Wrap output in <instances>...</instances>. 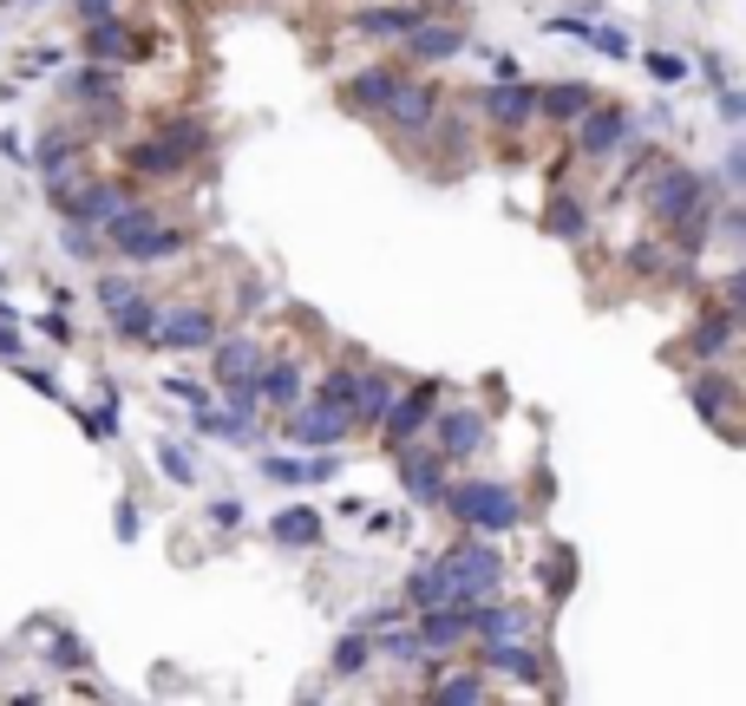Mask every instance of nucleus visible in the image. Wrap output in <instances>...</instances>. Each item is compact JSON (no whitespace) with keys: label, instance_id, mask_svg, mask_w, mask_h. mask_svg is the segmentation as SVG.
Listing matches in <instances>:
<instances>
[{"label":"nucleus","instance_id":"nucleus-1","mask_svg":"<svg viewBox=\"0 0 746 706\" xmlns=\"http://www.w3.org/2000/svg\"><path fill=\"white\" fill-rule=\"evenodd\" d=\"M649 210L662 216L674 236L694 249V242H701V216H707V177H701V170H687V164L655 170V177H649Z\"/></svg>","mask_w":746,"mask_h":706},{"label":"nucleus","instance_id":"nucleus-2","mask_svg":"<svg viewBox=\"0 0 746 706\" xmlns=\"http://www.w3.org/2000/svg\"><path fill=\"white\" fill-rule=\"evenodd\" d=\"M125 262H170L177 249H184V229H170V222H157L145 204H132V210H118L105 229H99Z\"/></svg>","mask_w":746,"mask_h":706},{"label":"nucleus","instance_id":"nucleus-3","mask_svg":"<svg viewBox=\"0 0 746 706\" xmlns=\"http://www.w3.org/2000/svg\"><path fill=\"white\" fill-rule=\"evenodd\" d=\"M439 503H446L465 530H511V523H524L518 491H511V485H485V478H472V485H446Z\"/></svg>","mask_w":746,"mask_h":706},{"label":"nucleus","instance_id":"nucleus-4","mask_svg":"<svg viewBox=\"0 0 746 706\" xmlns=\"http://www.w3.org/2000/svg\"><path fill=\"white\" fill-rule=\"evenodd\" d=\"M204 144H210L204 125H164V132H151V138L132 144L125 164H132L138 177H177L190 157H204Z\"/></svg>","mask_w":746,"mask_h":706},{"label":"nucleus","instance_id":"nucleus-5","mask_svg":"<svg viewBox=\"0 0 746 706\" xmlns=\"http://www.w3.org/2000/svg\"><path fill=\"white\" fill-rule=\"evenodd\" d=\"M439 563L452 569V589H458V602H485V595H498V589H505V557L485 543V530H478V537H465L458 550H446Z\"/></svg>","mask_w":746,"mask_h":706},{"label":"nucleus","instance_id":"nucleus-6","mask_svg":"<svg viewBox=\"0 0 746 706\" xmlns=\"http://www.w3.org/2000/svg\"><path fill=\"white\" fill-rule=\"evenodd\" d=\"M439 85H426V79H400L393 85V98L380 105V118L400 132V138H419V132H433V118H439Z\"/></svg>","mask_w":746,"mask_h":706},{"label":"nucleus","instance_id":"nucleus-7","mask_svg":"<svg viewBox=\"0 0 746 706\" xmlns=\"http://www.w3.org/2000/svg\"><path fill=\"white\" fill-rule=\"evenodd\" d=\"M439 380H419L413 393H393V406H386V419H380V432H386V445H413L426 425H433V413H439Z\"/></svg>","mask_w":746,"mask_h":706},{"label":"nucleus","instance_id":"nucleus-8","mask_svg":"<svg viewBox=\"0 0 746 706\" xmlns=\"http://www.w3.org/2000/svg\"><path fill=\"white\" fill-rule=\"evenodd\" d=\"M151 341H157V347H210V341H217V314H210V308H190V301H177V308H170V301H157V328H151Z\"/></svg>","mask_w":746,"mask_h":706},{"label":"nucleus","instance_id":"nucleus-9","mask_svg":"<svg viewBox=\"0 0 746 706\" xmlns=\"http://www.w3.org/2000/svg\"><path fill=\"white\" fill-rule=\"evenodd\" d=\"M577 125V150L583 157H615L622 144H629V132H635V118L622 112V105H609V98H597L583 118H570Z\"/></svg>","mask_w":746,"mask_h":706},{"label":"nucleus","instance_id":"nucleus-10","mask_svg":"<svg viewBox=\"0 0 746 706\" xmlns=\"http://www.w3.org/2000/svg\"><path fill=\"white\" fill-rule=\"evenodd\" d=\"M478 445H485V413H478V406H452V413H433V451H439L446 465L478 458Z\"/></svg>","mask_w":746,"mask_h":706},{"label":"nucleus","instance_id":"nucleus-11","mask_svg":"<svg viewBox=\"0 0 746 706\" xmlns=\"http://www.w3.org/2000/svg\"><path fill=\"white\" fill-rule=\"evenodd\" d=\"M472 112L491 118V125H530L537 118V85H518V79H498V85H478L472 92Z\"/></svg>","mask_w":746,"mask_h":706},{"label":"nucleus","instance_id":"nucleus-12","mask_svg":"<svg viewBox=\"0 0 746 706\" xmlns=\"http://www.w3.org/2000/svg\"><path fill=\"white\" fill-rule=\"evenodd\" d=\"M393 465H400V485H406L413 503H426V510H433V503L446 497V458H439L433 445H419V438H413V445H400V458H393Z\"/></svg>","mask_w":746,"mask_h":706},{"label":"nucleus","instance_id":"nucleus-13","mask_svg":"<svg viewBox=\"0 0 746 706\" xmlns=\"http://www.w3.org/2000/svg\"><path fill=\"white\" fill-rule=\"evenodd\" d=\"M79 53H85V60H99V66H125V60H138V33H132L118 13H105V20H85Z\"/></svg>","mask_w":746,"mask_h":706},{"label":"nucleus","instance_id":"nucleus-14","mask_svg":"<svg viewBox=\"0 0 746 706\" xmlns=\"http://www.w3.org/2000/svg\"><path fill=\"white\" fill-rule=\"evenodd\" d=\"M386 406H393V380H386L380 366H354V380H348V419L380 425L386 419Z\"/></svg>","mask_w":746,"mask_h":706},{"label":"nucleus","instance_id":"nucleus-15","mask_svg":"<svg viewBox=\"0 0 746 706\" xmlns=\"http://www.w3.org/2000/svg\"><path fill=\"white\" fill-rule=\"evenodd\" d=\"M289 432H296L301 445H341V438L354 432V419H348V406H328V399L301 406V399H296V419H289Z\"/></svg>","mask_w":746,"mask_h":706},{"label":"nucleus","instance_id":"nucleus-16","mask_svg":"<svg viewBox=\"0 0 746 706\" xmlns=\"http://www.w3.org/2000/svg\"><path fill=\"white\" fill-rule=\"evenodd\" d=\"M400 40H406V53H413V60H433V66L465 53V33H458L452 20H426V13H419V20H413Z\"/></svg>","mask_w":746,"mask_h":706},{"label":"nucleus","instance_id":"nucleus-17","mask_svg":"<svg viewBox=\"0 0 746 706\" xmlns=\"http://www.w3.org/2000/svg\"><path fill=\"white\" fill-rule=\"evenodd\" d=\"M419 615V641H426V654H446L458 641H472L465 629V602H439V609H413Z\"/></svg>","mask_w":746,"mask_h":706},{"label":"nucleus","instance_id":"nucleus-18","mask_svg":"<svg viewBox=\"0 0 746 706\" xmlns=\"http://www.w3.org/2000/svg\"><path fill=\"white\" fill-rule=\"evenodd\" d=\"M485 674H505V681H543V654L518 641H485Z\"/></svg>","mask_w":746,"mask_h":706},{"label":"nucleus","instance_id":"nucleus-19","mask_svg":"<svg viewBox=\"0 0 746 706\" xmlns=\"http://www.w3.org/2000/svg\"><path fill=\"white\" fill-rule=\"evenodd\" d=\"M550 33H570V40H583V46H597L602 60H635V46H629V33L622 27H602V20H550Z\"/></svg>","mask_w":746,"mask_h":706},{"label":"nucleus","instance_id":"nucleus-20","mask_svg":"<svg viewBox=\"0 0 746 706\" xmlns=\"http://www.w3.org/2000/svg\"><path fill=\"white\" fill-rule=\"evenodd\" d=\"M210 373L224 380V386H236V380H256V366L269 360V353L256 347V341H242V334H229V341H210Z\"/></svg>","mask_w":746,"mask_h":706},{"label":"nucleus","instance_id":"nucleus-21","mask_svg":"<svg viewBox=\"0 0 746 706\" xmlns=\"http://www.w3.org/2000/svg\"><path fill=\"white\" fill-rule=\"evenodd\" d=\"M249 386H256V399H262V406H296V399H301V366H296V360H262Z\"/></svg>","mask_w":746,"mask_h":706},{"label":"nucleus","instance_id":"nucleus-22","mask_svg":"<svg viewBox=\"0 0 746 706\" xmlns=\"http://www.w3.org/2000/svg\"><path fill=\"white\" fill-rule=\"evenodd\" d=\"M734 334H740V314L734 308H714V314H701V328H694V360H721V353L734 347Z\"/></svg>","mask_w":746,"mask_h":706},{"label":"nucleus","instance_id":"nucleus-23","mask_svg":"<svg viewBox=\"0 0 746 706\" xmlns=\"http://www.w3.org/2000/svg\"><path fill=\"white\" fill-rule=\"evenodd\" d=\"M590 105H597V85H583V79H563V85L537 92V112H543V118H563V125H570V118H583Z\"/></svg>","mask_w":746,"mask_h":706},{"label":"nucleus","instance_id":"nucleus-24","mask_svg":"<svg viewBox=\"0 0 746 706\" xmlns=\"http://www.w3.org/2000/svg\"><path fill=\"white\" fill-rule=\"evenodd\" d=\"M269 543H282V550H308V543H321V510H276L269 517Z\"/></svg>","mask_w":746,"mask_h":706},{"label":"nucleus","instance_id":"nucleus-25","mask_svg":"<svg viewBox=\"0 0 746 706\" xmlns=\"http://www.w3.org/2000/svg\"><path fill=\"white\" fill-rule=\"evenodd\" d=\"M406 602L413 609H439V602H458V589H452V569L446 563H419L406 575Z\"/></svg>","mask_w":746,"mask_h":706},{"label":"nucleus","instance_id":"nucleus-26","mask_svg":"<svg viewBox=\"0 0 746 706\" xmlns=\"http://www.w3.org/2000/svg\"><path fill=\"white\" fill-rule=\"evenodd\" d=\"M373 661H380V654H373V635H367V629H348V635L334 641V661H328V674H334V681H361Z\"/></svg>","mask_w":746,"mask_h":706},{"label":"nucleus","instance_id":"nucleus-27","mask_svg":"<svg viewBox=\"0 0 746 706\" xmlns=\"http://www.w3.org/2000/svg\"><path fill=\"white\" fill-rule=\"evenodd\" d=\"M406 72H393V66H367V72H354L348 79V105L354 112H380L386 98H393V85H400Z\"/></svg>","mask_w":746,"mask_h":706},{"label":"nucleus","instance_id":"nucleus-28","mask_svg":"<svg viewBox=\"0 0 746 706\" xmlns=\"http://www.w3.org/2000/svg\"><path fill=\"white\" fill-rule=\"evenodd\" d=\"M105 314H112V328H118L125 341H151V328H157V301H151V294H138V288H132L118 308H105Z\"/></svg>","mask_w":746,"mask_h":706},{"label":"nucleus","instance_id":"nucleus-29","mask_svg":"<svg viewBox=\"0 0 746 706\" xmlns=\"http://www.w3.org/2000/svg\"><path fill=\"white\" fill-rule=\"evenodd\" d=\"M413 20H419L413 7H367V13H354V33L361 40H400Z\"/></svg>","mask_w":746,"mask_h":706},{"label":"nucleus","instance_id":"nucleus-30","mask_svg":"<svg viewBox=\"0 0 746 706\" xmlns=\"http://www.w3.org/2000/svg\"><path fill=\"white\" fill-rule=\"evenodd\" d=\"M60 92H66V98H79V105H99V98H118V72H112V66H99V60H92V66H85V72H73V79H66Z\"/></svg>","mask_w":746,"mask_h":706},{"label":"nucleus","instance_id":"nucleus-31","mask_svg":"<svg viewBox=\"0 0 746 706\" xmlns=\"http://www.w3.org/2000/svg\"><path fill=\"white\" fill-rule=\"evenodd\" d=\"M687 399H694V413H707V419H727V406H734V380H721V373H701V380H687Z\"/></svg>","mask_w":746,"mask_h":706},{"label":"nucleus","instance_id":"nucleus-32","mask_svg":"<svg viewBox=\"0 0 746 706\" xmlns=\"http://www.w3.org/2000/svg\"><path fill=\"white\" fill-rule=\"evenodd\" d=\"M190 413H197V432H210V438H229V445H236V438H249V425L256 419H242V413H217V406H210V399H204V406H190Z\"/></svg>","mask_w":746,"mask_h":706},{"label":"nucleus","instance_id":"nucleus-33","mask_svg":"<svg viewBox=\"0 0 746 706\" xmlns=\"http://www.w3.org/2000/svg\"><path fill=\"white\" fill-rule=\"evenodd\" d=\"M157 471L170 478V485H197V458H190V445H157Z\"/></svg>","mask_w":746,"mask_h":706},{"label":"nucleus","instance_id":"nucleus-34","mask_svg":"<svg viewBox=\"0 0 746 706\" xmlns=\"http://www.w3.org/2000/svg\"><path fill=\"white\" fill-rule=\"evenodd\" d=\"M433 694H439V700H458V706H472V700H485V667H478V674H439V681H433Z\"/></svg>","mask_w":746,"mask_h":706},{"label":"nucleus","instance_id":"nucleus-35","mask_svg":"<svg viewBox=\"0 0 746 706\" xmlns=\"http://www.w3.org/2000/svg\"><path fill=\"white\" fill-rule=\"evenodd\" d=\"M334 478H341L334 445H314V458H301V485H334Z\"/></svg>","mask_w":746,"mask_h":706},{"label":"nucleus","instance_id":"nucleus-36","mask_svg":"<svg viewBox=\"0 0 746 706\" xmlns=\"http://www.w3.org/2000/svg\"><path fill=\"white\" fill-rule=\"evenodd\" d=\"M550 229H557V236H583V229H590V216H583L577 197H557V204H550Z\"/></svg>","mask_w":746,"mask_h":706},{"label":"nucleus","instance_id":"nucleus-37","mask_svg":"<svg viewBox=\"0 0 746 706\" xmlns=\"http://www.w3.org/2000/svg\"><path fill=\"white\" fill-rule=\"evenodd\" d=\"M60 249H66L73 262H92V256H99V229H85V222H73V229H60Z\"/></svg>","mask_w":746,"mask_h":706},{"label":"nucleus","instance_id":"nucleus-38","mask_svg":"<svg viewBox=\"0 0 746 706\" xmlns=\"http://www.w3.org/2000/svg\"><path fill=\"white\" fill-rule=\"evenodd\" d=\"M46 661H53L60 674H79V667H85V647H79L73 635H53L46 641Z\"/></svg>","mask_w":746,"mask_h":706},{"label":"nucleus","instance_id":"nucleus-39","mask_svg":"<svg viewBox=\"0 0 746 706\" xmlns=\"http://www.w3.org/2000/svg\"><path fill=\"white\" fill-rule=\"evenodd\" d=\"M400 622H406V609H400V602H380V609H361V622H354V629L380 635V629H400Z\"/></svg>","mask_w":746,"mask_h":706},{"label":"nucleus","instance_id":"nucleus-40","mask_svg":"<svg viewBox=\"0 0 746 706\" xmlns=\"http://www.w3.org/2000/svg\"><path fill=\"white\" fill-rule=\"evenodd\" d=\"M348 380H354V366H328L321 373V399L328 406H348Z\"/></svg>","mask_w":746,"mask_h":706},{"label":"nucleus","instance_id":"nucleus-41","mask_svg":"<svg viewBox=\"0 0 746 706\" xmlns=\"http://www.w3.org/2000/svg\"><path fill=\"white\" fill-rule=\"evenodd\" d=\"M262 478H269V485H301V465H296V458H276V451H269V458H262Z\"/></svg>","mask_w":746,"mask_h":706},{"label":"nucleus","instance_id":"nucleus-42","mask_svg":"<svg viewBox=\"0 0 746 706\" xmlns=\"http://www.w3.org/2000/svg\"><path fill=\"white\" fill-rule=\"evenodd\" d=\"M649 72H655V79H669V85H681V79H687V60H674V53H649Z\"/></svg>","mask_w":746,"mask_h":706},{"label":"nucleus","instance_id":"nucleus-43","mask_svg":"<svg viewBox=\"0 0 746 706\" xmlns=\"http://www.w3.org/2000/svg\"><path fill=\"white\" fill-rule=\"evenodd\" d=\"M210 523H217V530H236V523H242V503H236V497H217V503H210Z\"/></svg>","mask_w":746,"mask_h":706},{"label":"nucleus","instance_id":"nucleus-44","mask_svg":"<svg viewBox=\"0 0 746 706\" xmlns=\"http://www.w3.org/2000/svg\"><path fill=\"white\" fill-rule=\"evenodd\" d=\"M164 393H170V399H184V406H204V399H210L197 380H164Z\"/></svg>","mask_w":746,"mask_h":706},{"label":"nucleus","instance_id":"nucleus-45","mask_svg":"<svg viewBox=\"0 0 746 706\" xmlns=\"http://www.w3.org/2000/svg\"><path fill=\"white\" fill-rule=\"evenodd\" d=\"M721 118H727V125H740L746 118V98L734 92V85H721Z\"/></svg>","mask_w":746,"mask_h":706},{"label":"nucleus","instance_id":"nucleus-46","mask_svg":"<svg viewBox=\"0 0 746 706\" xmlns=\"http://www.w3.org/2000/svg\"><path fill=\"white\" fill-rule=\"evenodd\" d=\"M125 294H132V282H125V276H105V282H99V301H105V308H118Z\"/></svg>","mask_w":746,"mask_h":706},{"label":"nucleus","instance_id":"nucleus-47","mask_svg":"<svg viewBox=\"0 0 746 706\" xmlns=\"http://www.w3.org/2000/svg\"><path fill=\"white\" fill-rule=\"evenodd\" d=\"M40 328H46V341H60V347H66V341H73V321H66V314H46V321H40Z\"/></svg>","mask_w":746,"mask_h":706},{"label":"nucleus","instance_id":"nucleus-48","mask_svg":"<svg viewBox=\"0 0 746 706\" xmlns=\"http://www.w3.org/2000/svg\"><path fill=\"white\" fill-rule=\"evenodd\" d=\"M79 20H105V13H118V0H73Z\"/></svg>","mask_w":746,"mask_h":706},{"label":"nucleus","instance_id":"nucleus-49","mask_svg":"<svg viewBox=\"0 0 746 706\" xmlns=\"http://www.w3.org/2000/svg\"><path fill=\"white\" fill-rule=\"evenodd\" d=\"M0 360H20V328L13 321H0Z\"/></svg>","mask_w":746,"mask_h":706},{"label":"nucleus","instance_id":"nucleus-50","mask_svg":"<svg viewBox=\"0 0 746 706\" xmlns=\"http://www.w3.org/2000/svg\"><path fill=\"white\" fill-rule=\"evenodd\" d=\"M118 537H125V543L138 537V503H118Z\"/></svg>","mask_w":746,"mask_h":706},{"label":"nucleus","instance_id":"nucleus-51","mask_svg":"<svg viewBox=\"0 0 746 706\" xmlns=\"http://www.w3.org/2000/svg\"><path fill=\"white\" fill-rule=\"evenodd\" d=\"M0 157H13V164H27V144L13 138V132H0Z\"/></svg>","mask_w":746,"mask_h":706},{"label":"nucleus","instance_id":"nucleus-52","mask_svg":"<svg viewBox=\"0 0 746 706\" xmlns=\"http://www.w3.org/2000/svg\"><path fill=\"white\" fill-rule=\"evenodd\" d=\"M0 321H13V301H0Z\"/></svg>","mask_w":746,"mask_h":706},{"label":"nucleus","instance_id":"nucleus-53","mask_svg":"<svg viewBox=\"0 0 746 706\" xmlns=\"http://www.w3.org/2000/svg\"><path fill=\"white\" fill-rule=\"evenodd\" d=\"M0 7H13V0H0Z\"/></svg>","mask_w":746,"mask_h":706}]
</instances>
